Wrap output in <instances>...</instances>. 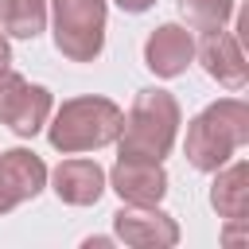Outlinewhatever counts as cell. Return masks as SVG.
Segmentation results:
<instances>
[{
	"label": "cell",
	"mask_w": 249,
	"mask_h": 249,
	"mask_svg": "<svg viewBox=\"0 0 249 249\" xmlns=\"http://www.w3.org/2000/svg\"><path fill=\"white\" fill-rule=\"evenodd\" d=\"M47 117H51V89L27 82V89L19 93V101L12 105V113H8L4 124H8L16 136H35V132L47 124Z\"/></svg>",
	"instance_id": "7c38bea8"
},
{
	"label": "cell",
	"mask_w": 249,
	"mask_h": 249,
	"mask_svg": "<svg viewBox=\"0 0 249 249\" xmlns=\"http://www.w3.org/2000/svg\"><path fill=\"white\" fill-rule=\"evenodd\" d=\"M195 54H198L202 70H206L218 86H226V89H241V86H245L249 66H245L241 43H237L230 31H222V27L206 31V35H202V43L195 47Z\"/></svg>",
	"instance_id": "ba28073f"
},
{
	"label": "cell",
	"mask_w": 249,
	"mask_h": 249,
	"mask_svg": "<svg viewBox=\"0 0 249 249\" xmlns=\"http://www.w3.org/2000/svg\"><path fill=\"white\" fill-rule=\"evenodd\" d=\"M175 132H179V101L167 89H140L121 124L117 148L124 160H163L175 144Z\"/></svg>",
	"instance_id": "6da1fadb"
},
{
	"label": "cell",
	"mask_w": 249,
	"mask_h": 249,
	"mask_svg": "<svg viewBox=\"0 0 249 249\" xmlns=\"http://www.w3.org/2000/svg\"><path fill=\"white\" fill-rule=\"evenodd\" d=\"M109 187L121 195V202L132 206H160V198L167 195V171L160 167V160H117L109 171Z\"/></svg>",
	"instance_id": "52a82bcc"
},
{
	"label": "cell",
	"mask_w": 249,
	"mask_h": 249,
	"mask_svg": "<svg viewBox=\"0 0 249 249\" xmlns=\"http://www.w3.org/2000/svg\"><path fill=\"white\" fill-rule=\"evenodd\" d=\"M113 230L124 245H136V249H167L179 241V226L171 214H163L160 206H132L124 202L117 214H113Z\"/></svg>",
	"instance_id": "5b68a950"
},
{
	"label": "cell",
	"mask_w": 249,
	"mask_h": 249,
	"mask_svg": "<svg viewBox=\"0 0 249 249\" xmlns=\"http://www.w3.org/2000/svg\"><path fill=\"white\" fill-rule=\"evenodd\" d=\"M245 140H249V105L237 97H222L191 121L187 160L198 171H218Z\"/></svg>",
	"instance_id": "7a4b0ae2"
},
{
	"label": "cell",
	"mask_w": 249,
	"mask_h": 249,
	"mask_svg": "<svg viewBox=\"0 0 249 249\" xmlns=\"http://www.w3.org/2000/svg\"><path fill=\"white\" fill-rule=\"evenodd\" d=\"M54 47L70 62H93L105 47V0H51Z\"/></svg>",
	"instance_id": "277c9868"
},
{
	"label": "cell",
	"mask_w": 249,
	"mask_h": 249,
	"mask_svg": "<svg viewBox=\"0 0 249 249\" xmlns=\"http://www.w3.org/2000/svg\"><path fill=\"white\" fill-rule=\"evenodd\" d=\"M191 58H195V39H191V31L179 27V23L156 27V31L148 35V43H144V62H148V70H152L156 78H175V74H183V70L191 66Z\"/></svg>",
	"instance_id": "9c48e42d"
},
{
	"label": "cell",
	"mask_w": 249,
	"mask_h": 249,
	"mask_svg": "<svg viewBox=\"0 0 249 249\" xmlns=\"http://www.w3.org/2000/svg\"><path fill=\"white\" fill-rule=\"evenodd\" d=\"M210 206L226 222H245V214H249V163L245 160L218 167L214 187H210Z\"/></svg>",
	"instance_id": "8fae6325"
},
{
	"label": "cell",
	"mask_w": 249,
	"mask_h": 249,
	"mask_svg": "<svg viewBox=\"0 0 249 249\" xmlns=\"http://www.w3.org/2000/svg\"><path fill=\"white\" fill-rule=\"evenodd\" d=\"M47 23V0H0V27L16 39H35Z\"/></svg>",
	"instance_id": "4fadbf2b"
},
{
	"label": "cell",
	"mask_w": 249,
	"mask_h": 249,
	"mask_svg": "<svg viewBox=\"0 0 249 249\" xmlns=\"http://www.w3.org/2000/svg\"><path fill=\"white\" fill-rule=\"evenodd\" d=\"M179 12L187 16L191 27L214 31V27H226V19L233 16V0H179Z\"/></svg>",
	"instance_id": "5bb4252c"
},
{
	"label": "cell",
	"mask_w": 249,
	"mask_h": 249,
	"mask_svg": "<svg viewBox=\"0 0 249 249\" xmlns=\"http://www.w3.org/2000/svg\"><path fill=\"white\" fill-rule=\"evenodd\" d=\"M124 113L109 101V97H74L62 101V109L54 113L47 136L54 152H89V148H105L121 136Z\"/></svg>",
	"instance_id": "3957f363"
},
{
	"label": "cell",
	"mask_w": 249,
	"mask_h": 249,
	"mask_svg": "<svg viewBox=\"0 0 249 249\" xmlns=\"http://www.w3.org/2000/svg\"><path fill=\"white\" fill-rule=\"evenodd\" d=\"M27 89V82L19 78V74H12V70H0V124L8 121V113H12V105L19 101V93Z\"/></svg>",
	"instance_id": "9a60e30c"
},
{
	"label": "cell",
	"mask_w": 249,
	"mask_h": 249,
	"mask_svg": "<svg viewBox=\"0 0 249 249\" xmlns=\"http://www.w3.org/2000/svg\"><path fill=\"white\" fill-rule=\"evenodd\" d=\"M43 187H47V163L35 152H27V148L0 152V214L35 198Z\"/></svg>",
	"instance_id": "8992f818"
},
{
	"label": "cell",
	"mask_w": 249,
	"mask_h": 249,
	"mask_svg": "<svg viewBox=\"0 0 249 249\" xmlns=\"http://www.w3.org/2000/svg\"><path fill=\"white\" fill-rule=\"evenodd\" d=\"M51 179H54V195L66 206H93L105 191V171L93 160H62Z\"/></svg>",
	"instance_id": "30bf717a"
},
{
	"label": "cell",
	"mask_w": 249,
	"mask_h": 249,
	"mask_svg": "<svg viewBox=\"0 0 249 249\" xmlns=\"http://www.w3.org/2000/svg\"><path fill=\"white\" fill-rule=\"evenodd\" d=\"M8 62H12V51H8V39L0 31V70H8Z\"/></svg>",
	"instance_id": "e0dca14e"
},
{
	"label": "cell",
	"mask_w": 249,
	"mask_h": 249,
	"mask_svg": "<svg viewBox=\"0 0 249 249\" xmlns=\"http://www.w3.org/2000/svg\"><path fill=\"white\" fill-rule=\"evenodd\" d=\"M152 4H156V0H117L121 12H148Z\"/></svg>",
	"instance_id": "2e32d148"
}]
</instances>
